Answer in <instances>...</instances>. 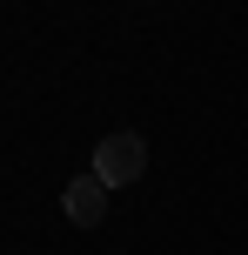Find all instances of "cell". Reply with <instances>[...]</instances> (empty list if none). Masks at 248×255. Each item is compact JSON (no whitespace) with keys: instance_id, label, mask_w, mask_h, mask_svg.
<instances>
[{"instance_id":"cell-1","label":"cell","mask_w":248,"mask_h":255,"mask_svg":"<svg viewBox=\"0 0 248 255\" xmlns=\"http://www.w3.org/2000/svg\"><path fill=\"white\" fill-rule=\"evenodd\" d=\"M94 175H101L107 188H128V181H141V175H148V141H141V134H128V128H121V134H107L101 148H94Z\"/></svg>"},{"instance_id":"cell-2","label":"cell","mask_w":248,"mask_h":255,"mask_svg":"<svg viewBox=\"0 0 248 255\" xmlns=\"http://www.w3.org/2000/svg\"><path fill=\"white\" fill-rule=\"evenodd\" d=\"M67 222L74 229H94V222H107V181L101 175H81V181H67Z\"/></svg>"}]
</instances>
